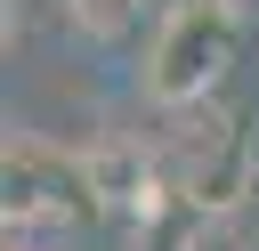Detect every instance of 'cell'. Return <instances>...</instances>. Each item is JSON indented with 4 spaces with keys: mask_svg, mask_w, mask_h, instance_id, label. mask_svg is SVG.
Returning <instances> with one entry per match:
<instances>
[{
    "mask_svg": "<svg viewBox=\"0 0 259 251\" xmlns=\"http://www.w3.org/2000/svg\"><path fill=\"white\" fill-rule=\"evenodd\" d=\"M105 219L81 170V146L49 138V130H8V235H57V227H89Z\"/></svg>",
    "mask_w": 259,
    "mask_h": 251,
    "instance_id": "3",
    "label": "cell"
},
{
    "mask_svg": "<svg viewBox=\"0 0 259 251\" xmlns=\"http://www.w3.org/2000/svg\"><path fill=\"white\" fill-rule=\"evenodd\" d=\"M243 57V0H162L138 49V97L154 113L219 97L227 65Z\"/></svg>",
    "mask_w": 259,
    "mask_h": 251,
    "instance_id": "1",
    "label": "cell"
},
{
    "mask_svg": "<svg viewBox=\"0 0 259 251\" xmlns=\"http://www.w3.org/2000/svg\"><path fill=\"white\" fill-rule=\"evenodd\" d=\"M170 251H251V235L235 219H210V211H186L170 227Z\"/></svg>",
    "mask_w": 259,
    "mask_h": 251,
    "instance_id": "5",
    "label": "cell"
},
{
    "mask_svg": "<svg viewBox=\"0 0 259 251\" xmlns=\"http://www.w3.org/2000/svg\"><path fill=\"white\" fill-rule=\"evenodd\" d=\"M138 8H146V0H57V16H65L89 49H113V40L138 24Z\"/></svg>",
    "mask_w": 259,
    "mask_h": 251,
    "instance_id": "4",
    "label": "cell"
},
{
    "mask_svg": "<svg viewBox=\"0 0 259 251\" xmlns=\"http://www.w3.org/2000/svg\"><path fill=\"white\" fill-rule=\"evenodd\" d=\"M251 251H259V235H251Z\"/></svg>",
    "mask_w": 259,
    "mask_h": 251,
    "instance_id": "6",
    "label": "cell"
},
{
    "mask_svg": "<svg viewBox=\"0 0 259 251\" xmlns=\"http://www.w3.org/2000/svg\"><path fill=\"white\" fill-rule=\"evenodd\" d=\"M154 170H162V194H178L186 211L235 219L259 186V138L243 130V113L202 97V105L170 113V130L154 138Z\"/></svg>",
    "mask_w": 259,
    "mask_h": 251,
    "instance_id": "2",
    "label": "cell"
}]
</instances>
